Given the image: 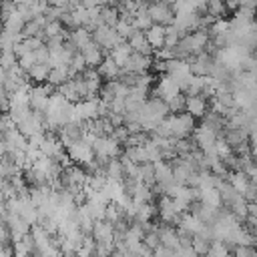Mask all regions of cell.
Here are the masks:
<instances>
[{
    "mask_svg": "<svg viewBox=\"0 0 257 257\" xmlns=\"http://www.w3.org/2000/svg\"><path fill=\"white\" fill-rule=\"evenodd\" d=\"M193 141H195V147H199V151H203L207 157H213L215 155V151H213V145H215V141H217V137H219V133L213 128V126H209L207 122H203L201 120V124H195V128H193Z\"/></svg>",
    "mask_w": 257,
    "mask_h": 257,
    "instance_id": "1",
    "label": "cell"
},
{
    "mask_svg": "<svg viewBox=\"0 0 257 257\" xmlns=\"http://www.w3.org/2000/svg\"><path fill=\"white\" fill-rule=\"evenodd\" d=\"M92 151L100 163H106L108 159H114L120 155V143L110 135H98L92 143Z\"/></svg>",
    "mask_w": 257,
    "mask_h": 257,
    "instance_id": "2",
    "label": "cell"
},
{
    "mask_svg": "<svg viewBox=\"0 0 257 257\" xmlns=\"http://www.w3.org/2000/svg\"><path fill=\"white\" fill-rule=\"evenodd\" d=\"M169 116V124H171V137L173 139H183V137H191L193 128H195V116H191L187 110L185 112H173L167 114Z\"/></svg>",
    "mask_w": 257,
    "mask_h": 257,
    "instance_id": "3",
    "label": "cell"
},
{
    "mask_svg": "<svg viewBox=\"0 0 257 257\" xmlns=\"http://www.w3.org/2000/svg\"><path fill=\"white\" fill-rule=\"evenodd\" d=\"M92 40H94L98 46H102V50H110V48H114L118 42H122L124 38L118 36V32L114 30V26H108V24L100 22V24L92 30Z\"/></svg>",
    "mask_w": 257,
    "mask_h": 257,
    "instance_id": "4",
    "label": "cell"
},
{
    "mask_svg": "<svg viewBox=\"0 0 257 257\" xmlns=\"http://www.w3.org/2000/svg\"><path fill=\"white\" fill-rule=\"evenodd\" d=\"M66 153L68 157L72 159V163L76 165H88L92 159H94V151H92V145H88L86 141L82 139H74L68 147H66Z\"/></svg>",
    "mask_w": 257,
    "mask_h": 257,
    "instance_id": "5",
    "label": "cell"
},
{
    "mask_svg": "<svg viewBox=\"0 0 257 257\" xmlns=\"http://www.w3.org/2000/svg\"><path fill=\"white\" fill-rule=\"evenodd\" d=\"M2 139H4V145H6V155L8 157H16V155L24 153L26 143H28V139L20 133L18 126H12V128L4 131L2 133Z\"/></svg>",
    "mask_w": 257,
    "mask_h": 257,
    "instance_id": "6",
    "label": "cell"
},
{
    "mask_svg": "<svg viewBox=\"0 0 257 257\" xmlns=\"http://www.w3.org/2000/svg\"><path fill=\"white\" fill-rule=\"evenodd\" d=\"M147 10H149L153 22H157V24L167 26V24L173 22L175 12H173L171 4H167L165 0H153V2H149V4H147Z\"/></svg>",
    "mask_w": 257,
    "mask_h": 257,
    "instance_id": "7",
    "label": "cell"
},
{
    "mask_svg": "<svg viewBox=\"0 0 257 257\" xmlns=\"http://www.w3.org/2000/svg\"><path fill=\"white\" fill-rule=\"evenodd\" d=\"M181 92V86L177 84V80L169 74V72H163L161 76H159V80H157V88H155V96H161L163 100H171L173 96H177Z\"/></svg>",
    "mask_w": 257,
    "mask_h": 257,
    "instance_id": "8",
    "label": "cell"
},
{
    "mask_svg": "<svg viewBox=\"0 0 257 257\" xmlns=\"http://www.w3.org/2000/svg\"><path fill=\"white\" fill-rule=\"evenodd\" d=\"M157 215H159V219H161L163 223H167V225H177L179 219H181V213L175 209L173 197H169V195H161L159 207H157Z\"/></svg>",
    "mask_w": 257,
    "mask_h": 257,
    "instance_id": "9",
    "label": "cell"
},
{
    "mask_svg": "<svg viewBox=\"0 0 257 257\" xmlns=\"http://www.w3.org/2000/svg\"><path fill=\"white\" fill-rule=\"evenodd\" d=\"M151 64H153V58L151 54H141V52H131L126 64L120 68V72H133V74H141V72H147L151 70Z\"/></svg>",
    "mask_w": 257,
    "mask_h": 257,
    "instance_id": "10",
    "label": "cell"
},
{
    "mask_svg": "<svg viewBox=\"0 0 257 257\" xmlns=\"http://www.w3.org/2000/svg\"><path fill=\"white\" fill-rule=\"evenodd\" d=\"M187 60H189V68H191V72H193V74L207 76V74L211 72L213 56H211L207 50H203V52H199V54H195V56H189Z\"/></svg>",
    "mask_w": 257,
    "mask_h": 257,
    "instance_id": "11",
    "label": "cell"
},
{
    "mask_svg": "<svg viewBox=\"0 0 257 257\" xmlns=\"http://www.w3.org/2000/svg\"><path fill=\"white\" fill-rule=\"evenodd\" d=\"M90 235L94 237L96 243H114V225L106 219H98L94 221Z\"/></svg>",
    "mask_w": 257,
    "mask_h": 257,
    "instance_id": "12",
    "label": "cell"
},
{
    "mask_svg": "<svg viewBox=\"0 0 257 257\" xmlns=\"http://www.w3.org/2000/svg\"><path fill=\"white\" fill-rule=\"evenodd\" d=\"M0 22H2V28L4 30H10V32H20L22 34V28L26 24V18L22 16V12L18 10V6L14 10H10L8 14H2L0 16Z\"/></svg>",
    "mask_w": 257,
    "mask_h": 257,
    "instance_id": "13",
    "label": "cell"
},
{
    "mask_svg": "<svg viewBox=\"0 0 257 257\" xmlns=\"http://www.w3.org/2000/svg\"><path fill=\"white\" fill-rule=\"evenodd\" d=\"M153 167H155V181H157V185L161 187V195H163V187H167L169 183L175 181V179H173V165L167 163L165 159H161V161L153 163Z\"/></svg>",
    "mask_w": 257,
    "mask_h": 257,
    "instance_id": "14",
    "label": "cell"
},
{
    "mask_svg": "<svg viewBox=\"0 0 257 257\" xmlns=\"http://www.w3.org/2000/svg\"><path fill=\"white\" fill-rule=\"evenodd\" d=\"M185 110H187L191 116L201 118V116L207 112L205 94H187V96H185Z\"/></svg>",
    "mask_w": 257,
    "mask_h": 257,
    "instance_id": "15",
    "label": "cell"
},
{
    "mask_svg": "<svg viewBox=\"0 0 257 257\" xmlns=\"http://www.w3.org/2000/svg\"><path fill=\"white\" fill-rule=\"evenodd\" d=\"M38 149H40V153H42V155L56 159V157L64 151V145L60 143V139H58L56 135L48 133V135H44V139H42V143H40V147H38Z\"/></svg>",
    "mask_w": 257,
    "mask_h": 257,
    "instance_id": "16",
    "label": "cell"
},
{
    "mask_svg": "<svg viewBox=\"0 0 257 257\" xmlns=\"http://www.w3.org/2000/svg\"><path fill=\"white\" fill-rule=\"evenodd\" d=\"M201 225H203V221L197 217L195 211L193 213L191 211H185V213H181V219L177 223V229H181V231H185L189 235H195L201 229Z\"/></svg>",
    "mask_w": 257,
    "mask_h": 257,
    "instance_id": "17",
    "label": "cell"
},
{
    "mask_svg": "<svg viewBox=\"0 0 257 257\" xmlns=\"http://www.w3.org/2000/svg\"><path fill=\"white\" fill-rule=\"evenodd\" d=\"M128 46L133 48V52H141V54H153V46L149 44L147 36H145V30H135L131 36H128Z\"/></svg>",
    "mask_w": 257,
    "mask_h": 257,
    "instance_id": "18",
    "label": "cell"
},
{
    "mask_svg": "<svg viewBox=\"0 0 257 257\" xmlns=\"http://www.w3.org/2000/svg\"><path fill=\"white\" fill-rule=\"evenodd\" d=\"M82 56H84V60H86V66H98L100 62H102V58H104V52H102V46H98L94 40H90L82 50Z\"/></svg>",
    "mask_w": 257,
    "mask_h": 257,
    "instance_id": "19",
    "label": "cell"
},
{
    "mask_svg": "<svg viewBox=\"0 0 257 257\" xmlns=\"http://www.w3.org/2000/svg\"><path fill=\"white\" fill-rule=\"evenodd\" d=\"M90 40H92V32H90L88 28H84V26H76V28H72L70 34H68V42H70L76 50H82Z\"/></svg>",
    "mask_w": 257,
    "mask_h": 257,
    "instance_id": "20",
    "label": "cell"
},
{
    "mask_svg": "<svg viewBox=\"0 0 257 257\" xmlns=\"http://www.w3.org/2000/svg\"><path fill=\"white\" fill-rule=\"evenodd\" d=\"M227 181H229V185H231L237 193H241V195L247 191V187H249V183H251V179L247 177V173H245L243 169L229 171V173H227Z\"/></svg>",
    "mask_w": 257,
    "mask_h": 257,
    "instance_id": "21",
    "label": "cell"
},
{
    "mask_svg": "<svg viewBox=\"0 0 257 257\" xmlns=\"http://www.w3.org/2000/svg\"><path fill=\"white\" fill-rule=\"evenodd\" d=\"M197 201L207 203V205H213V207H217V209L223 207V199H221V193H219L217 187H203V189H199Z\"/></svg>",
    "mask_w": 257,
    "mask_h": 257,
    "instance_id": "22",
    "label": "cell"
},
{
    "mask_svg": "<svg viewBox=\"0 0 257 257\" xmlns=\"http://www.w3.org/2000/svg\"><path fill=\"white\" fill-rule=\"evenodd\" d=\"M145 36H147L149 44L153 46V50H155V48L165 46V26H163V24L153 22V24H151V26L145 30Z\"/></svg>",
    "mask_w": 257,
    "mask_h": 257,
    "instance_id": "23",
    "label": "cell"
},
{
    "mask_svg": "<svg viewBox=\"0 0 257 257\" xmlns=\"http://www.w3.org/2000/svg\"><path fill=\"white\" fill-rule=\"evenodd\" d=\"M70 68L68 64H60V66H50V72H48V78L46 82H50L54 88H58L60 84H64L68 78H70Z\"/></svg>",
    "mask_w": 257,
    "mask_h": 257,
    "instance_id": "24",
    "label": "cell"
},
{
    "mask_svg": "<svg viewBox=\"0 0 257 257\" xmlns=\"http://www.w3.org/2000/svg\"><path fill=\"white\" fill-rule=\"evenodd\" d=\"M157 231H159V237H161V243H163V245L171 247L173 251H177V249L181 247V243H179V235H177V229H173V227H169V225L165 223L163 227H157Z\"/></svg>",
    "mask_w": 257,
    "mask_h": 257,
    "instance_id": "25",
    "label": "cell"
},
{
    "mask_svg": "<svg viewBox=\"0 0 257 257\" xmlns=\"http://www.w3.org/2000/svg\"><path fill=\"white\" fill-rule=\"evenodd\" d=\"M131 52H133V48L128 46V42L126 40H122V42H118L114 48H110L108 50V56L122 68L124 64H126V60H128V56H131Z\"/></svg>",
    "mask_w": 257,
    "mask_h": 257,
    "instance_id": "26",
    "label": "cell"
},
{
    "mask_svg": "<svg viewBox=\"0 0 257 257\" xmlns=\"http://www.w3.org/2000/svg\"><path fill=\"white\" fill-rule=\"evenodd\" d=\"M96 68H98L100 76H102V78H106V80H114V78H118V76H120V66H118L110 56H104V58H102V62H100Z\"/></svg>",
    "mask_w": 257,
    "mask_h": 257,
    "instance_id": "27",
    "label": "cell"
},
{
    "mask_svg": "<svg viewBox=\"0 0 257 257\" xmlns=\"http://www.w3.org/2000/svg\"><path fill=\"white\" fill-rule=\"evenodd\" d=\"M48 72H50V64H48V62H36L26 74H28V80H30V82L40 84V82H46Z\"/></svg>",
    "mask_w": 257,
    "mask_h": 257,
    "instance_id": "28",
    "label": "cell"
},
{
    "mask_svg": "<svg viewBox=\"0 0 257 257\" xmlns=\"http://www.w3.org/2000/svg\"><path fill=\"white\" fill-rule=\"evenodd\" d=\"M155 215H157V207L153 205V201L137 203V213H135V219L133 221H137V223H149Z\"/></svg>",
    "mask_w": 257,
    "mask_h": 257,
    "instance_id": "29",
    "label": "cell"
},
{
    "mask_svg": "<svg viewBox=\"0 0 257 257\" xmlns=\"http://www.w3.org/2000/svg\"><path fill=\"white\" fill-rule=\"evenodd\" d=\"M102 171H104L106 179H118V181H122V179H124L122 163H120V159H118V157H114V159H108V161L104 163Z\"/></svg>",
    "mask_w": 257,
    "mask_h": 257,
    "instance_id": "30",
    "label": "cell"
},
{
    "mask_svg": "<svg viewBox=\"0 0 257 257\" xmlns=\"http://www.w3.org/2000/svg\"><path fill=\"white\" fill-rule=\"evenodd\" d=\"M219 211H221V209H217V207H213V205H207V203H201V201L197 203V209H195L197 217H199L203 223H213V221L217 219Z\"/></svg>",
    "mask_w": 257,
    "mask_h": 257,
    "instance_id": "31",
    "label": "cell"
},
{
    "mask_svg": "<svg viewBox=\"0 0 257 257\" xmlns=\"http://www.w3.org/2000/svg\"><path fill=\"white\" fill-rule=\"evenodd\" d=\"M131 20H133V24H135L137 30H147V28L153 24V18H151L147 6H141V8L131 16Z\"/></svg>",
    "mask_w": 257,
    "mask_h": 257,
    "instance_id": "32",
    "label": "cell"
},
{
    "mask_svg": "<svg viewBox=\"0 0 257 257\" xmlns=\"http://www.w3.org/2000/svg\"><path fill=\"white\" fill-rule=\"evenodd\" d=\"M124 157L131 159L133 163L137 165H143V163H149V157H147V149L145 145H133V147H126L124 149Z\"/></svg>",
    "mask_w": 257,
    "mask_h": 257,
    "instance_id": "33",
    "label": "cell"
},
{
    "mask_svg": "<svg viewBox=\"0 0 257 257\" xmlns=\"http://www.w3.org/2000/svg\"><path fill=\"white\" fill-rule=\"evenodd\" d=\"M229 211H231L239 221H243V219L249 215V201H247L243 195H237V199L229 205Z\"/></svg>",
    "mask_w": 257,
    "mask_h": 257,
    "instance_id": "34",
    "label": "cell"
},
{
    "mask_svg": "<svg viewBox=\"0 0 257 257\" xmlns=\"http://www.w3.org/2000/svg\"><path fill=\"white\" fill-rule=\"evenodd\" d=\"M114 30L118 32V36H120V38L128 40V36H131L137 28H135V24H133L131 16H122V14H120V18H118V20H116V24H114Z\"/></svg>",
    "mask_w": 257,
    "mask_h": 257,
    "instance_id": "35",
    "label": "cell"
},
{
    "mask_svg": "<svg viewBox=\"0 0 257 257\" xmlns=\"http://www.w3.org/2000/svg\"><path fill=\"white\" fill-rule=\"evenodd\" d=\"M100 18H102V22H104V24L114 26V24H116V20L120 18V12H118V8H116L114 4H104V6L100 8Z\"/></svg>",
    "mask_w": 257,
    "mask_h": 257,
    "instance_id": "36",
    "label": "cell"
},
{
    "mask_svg": "<svg viewBox=\"0 0 257 257\" xmlns=\"http://www.w3.org/2000/svg\"><path fill=\"white\" fill-rule=\"evenodd\" d=\"M229 253H231V247H229L225 241H221V239H211L207 255H213V257H225V255H229Z\"/></svg>",
    "mask_w": 257,
    "mask_h": 257,
    "instance_id": "37",
    "label": "cell"
},
{
    "mask_svg": "<svg viewBox=\"0 0 257 257\" xmlns=\"http://www.w3.org/2000/svg\"><path fill=\"white\" fill-rule=\"evenodd\" d=\"M58 34H66V30L62 28L60 20H46L44 28H42V38L46 40L48 36H58Z\"/></svg>",
    "mask_w": 257,
    "mask_h": 257,
    "instance_id": "38",
    "label": "cell"
},
{
    "mask_svg": "<svg viewBox=\"0 0 257 257\" xmlns=\"http://www.w3.org/2000/svg\"><path fill=\"white\" fill-rule=\"evenodd\" d=\"M122 217H124V215H122V209H120L116 203L108 201V203H106V207H104V219H106V221H110L112 225H116Z\"/></svg>",
    "mask_w": 257,
    "mask_h": 257,
    "instance_id": "39",
    "label": "cell"
},
{
    "mask_svg": "<svg viewBox=\"0 0 257 257\" xmlns=\"http://www.w3.org/2000/svg\"><path fill=\"white\" fill-rule=\"evenodd\" d=\"M229 30H231V22L219 16V18H215V20L211 22V26H209V36H217V34H227Z\"/></svg>",
    "mask_w": 257,
    "mask_h": 257,
    "instance_id": "40",
    "label": "cell"
},
{
    "mask_svg": "<svg viewBox=\"0 0 257 257\" xmlns=\"http://www.w3.org/2000/svg\"><path fill=\"white\" fill-rule=\"evenodd\" d=\"M213 151H215V155L219 157V159H225V157H229L231 153H233V147L225 141V137H217V141H215V145H213Z\"/></svg>",
    "mask_w": 257,
    "mask_h": 257,
    "instance_id": "41",
    "label": "cell"
},
{
    "mask_svg": "<svg viewBox=\"0 0 257 257\" xmlns=\"http://www.w3.org/2000/svg\"><path fill=\"white\" fill-rule=\"evenodd\" d=\"M68 68H70V74L74 76V74H80L84 68H86V60H84V56H82V52L80 50H76L74 52V56H72V60H70V64H68Z\"/></svg>",
    "mask_w": 257,
    "mask_h": 257,
    "instance_id": "42",
    "label": "cell"
},
{
    "mask_svg": "<svg viewBox=\"0 0 257 257\" xmlns=\"http://www.w3.org/2000/svg\"><path fill=\"white\" fill-rule=\"evenodd\" d=\"M205 12H209V14L215 16V18L223 16V14L227 12L225 0H207V10H205Z\"/></svg>",
    "mask_w": 257,
    "mask_h": 257,
    "instance_id": "43",
    "label": "cell"
},
{
    "mask_svg": "<svg viewBox=\"0 0 257 257\" xmlns=\"http://www.w3.org/2000/svg\"><path fill=\"white\" fill-rule=\"evenodd\" d=\"M18 64L28 72V70L36 64V54H34V50H26V52H22V54L18 56Z\"/></svg>",
    "mask_w": 257,
    "mask_h": 257,
    "instance_id": "44",
    "label": "cell"
},
{
    "mask_svg": "<svg viewBox=\"0 0 257 257\" xmlns=\"http://www.w3.org/2000/svg\"><path fill=\"white\" fill-rule=\"evenodd\" d=\"M191 245H193V249H195L197 255H203V253L209 251V239H205V237H201V235H193Z\"/></svg>",
    "mask_w": 257,
    "mask_h": 257,
    "instance_id": "45",
    "label": "cell"
},
{
    "mask_svg": "<svg viewBox=\"0 0 257 257\" xmlns=\"http://www.w3.org/2000/svg\"><path fill=\"white\" fill-rule=\"evenodd\" d=\"M16 62H18V56H16L14 50H0V66H4V68L8 70V68L14 66Z\"/></svg>",
    "mask_w": 257,
    "mask_h": 257,
    "instance_id": "46",
    "label": "cell"
},
{
    "mask_svg": "<svg viewBox=\"0 0 257 257\" xmlns=\"http://www.w3.org/2000/svg\"><path fill=\"white\" fill-rule=\"evenodd\" d=\"M231 253H235L237 257H251V255H257V247H253V245H233Z\"/></svg>",
    "mask_w": 257,
    "mask_h": 257,
    "instance_id": "47",
    "label": "cell"
},
{
    "mask_svg": "<svg viewBox=\"0 0 257 257\" xmlns=\"http://www.w3.org/2000/svg\"><path fill=\"white\" fill-rule=\"evenodd\" d=\"M167 104H169V110H171V112H183V110H185V96L179 92V94L173 96Z\"/></svg>",
    "mask_w": 257,
    "mask_h": 257,
    "instance_id": "48",
    "label": "cell"
},
{
    "mask_svg": "<svg viewBox=\"0 0 257 257\" xmlns=\"http://www.w3.org/2000/svg\"><path fill=\"white\" fill-rule=\"evenodd\" d=\"M48 6H58V8L68 10V0H48Z\"/></svg>",
    "mask_w": 257,
    "mask_h": 257,
    "instance_id": "49",
    "label": "cell"
},
{
    "mask_svg": "<svg viewBox=\"0 0 257 257\" xmlns=\"http://www.w3.org/2000/svg\"><path fill=\"white\" fill-rule=\"evenodd\" d=\"M118 0H104V4H116Z\"/></svg>",
    "mask_w": 257,
    "mask_h": 257,
    "instance_id": "50",
    "label": "cell"
},
{
    "mask_svg": "<svg viewBox=\"0 0 257 257\" xmlns=\"http://www.w3.org/2000/svg\"><path fill=\"white\" fill-rule=\"evenodd\" d=\"M0 137H2V128H0Z\"/></svg>",
    "mask_w": 257,
    "mask_h": 257,
    "instance_id": "51",
    "label": "cell"
},
{
    "mask_svg": "<svg viewBox=\"0 0 257 257\" xmlns=\"http://www.w3.org/2000/svg\"><path fill=\"white\" fill-rule=\"evenodd\" d=\"M235 2H239V0H235Z\"/></svg>",
    "mask_w": 257,
    "mask_h": 257,
    "instance_id": "52",
    "label": "cell"
},
{
    "mask_svg": "<svg viewBox=\"0 0 257 257\" xmlns=\"http://www.w3.org/2000/svg\"><path fill=\"white\" fill-rule=\"evenodd\" d=\"M255 22H257V18H255Z\"/></svg>",
    "mask_w": 257,
    "mask_h": 257,
    "instance_id": "53",
    "label": "cell"
}]
</instances>
